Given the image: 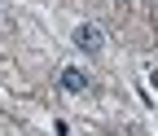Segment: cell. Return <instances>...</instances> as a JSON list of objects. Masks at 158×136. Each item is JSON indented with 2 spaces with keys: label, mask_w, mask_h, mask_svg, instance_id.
I'll return each mask as SVG.
<instances>
[{
  "label": "cell",
  "mask_w": 158,
  "mask_h": 136,
  "mask_svg": "<svg viewBox=\"0 0 158 136\" xmlns=\"http://www.w3.org/2000/svg\"><path fill=\"white\" fill-rule=\"evenodd\" d=\"M62 88H66V92H84V88H88V75L79 70V66H66V70H62Z\"/></svg>",
  "instance_id": "cell-2"
},
{
  "label": "cell",
  "mask_w": 158,
  "mask_h": 136,
  "mask_svg": "<svg viewBox=\"0 0 158 136\" xmlns=\"http://www.w3.org/2000/svg\"><path fill=\"white\" fill-rule=\"evenodd\" d=\"M75 44L84 48V53H101L106 40H101V31H97L92 22H84V27H75Z\"/></svg>",
  "instance_id": "cell-1"
},
{
  "label": "cell",
  "mask_w": 158,
  "mask_h": 136,
  "mask_svg": "<svg viewBox=\"0 0 158 136\" xmlns=\"http://www.w3.org/2000/svg\"><path fill=\"white\" fill-rule=\"evenodd\" d=\"M149 84H154V88H158V66H154V70H149Z\"/></svg>",
  "instance_id": "cell-3"
}]
</instances>
